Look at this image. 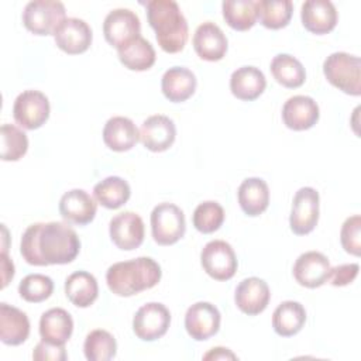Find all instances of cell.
<instances>
[{"label":"cell","instance_id":"obj_35","mask_svg":"<svg viewBox=\"0 0 361 361\" xmlns=\"http://www.w3.org/2000/svg\"><path fill=\"white\" fill-rule=\"evenodd\" d=\"M83 351L89 361H109L116 357L117 343L111 333L96 329L86 336Z\"/></svg>","mask_w":361,"mask_h":361},{"label":"cell","instance_id":"obj_3","mask_svg":"<svg viewBox=\"0 0 361 361\" xmlns=\"http://www.w3.org/2000/svg\"><path fill=\"white\" fill-rule=\"evenodd\" d=\"M159 264L149 257L116 262L106 272L109 289L117 296H133L154 288L161 279Z\"/></svg>","mask_w":361,"mask_h":361},{"label":"cell","instance_id":"obj_15","mask_svg":"<svg viewBox=\"0 0 361 361\" xmlns=\"http://www.w3.org/2000/svg\"><path fill=\"white\" fill-rule=\"evenodd\" d=\"M327 257L319 251H307L298 257L293 264V276L305 288H319L327 282L330 274Z\"/></svg>","mask_w":361,"mask_h":361},{"label":"cell","instance_id":"obj_25","mask_svg":"<svg viewBox=\"0 0 361 361\" xmlns=\"http://www.w3.org/2000/svg\"><path fill=\"white\" fill-rule=\"evenodd\" d=\"M73 331L72 316L62 307H52L42 313L39 319V336L42 340L65 345Z\"/></svg>","mask_w":361,"mask_h":361},{"label":"cell","instance_id":"obj_27","mask_svg":"<svg viewBox=\"0 0 361 361\" xmlns=\"http://www.w3.org/2000/svg\"><path fill=\"white\" fill-rule=\"evenodd\" d=\"M238 204L247 216H259L269 204V189L261 178H247L237 190Z\"/></svg>","mask_w":361,"mask_h":361},{"label":"cell","instance_id":"obj_43","mask_svg":"<svg viewBox=\"0 0 361 361\" xmlns=\"http://www.w3.org/2000/svg\"><path fill=\"white\" fill-rule=\"evenodd\" d=\"M203 360H237V355L226 347H214L203 355Z\"/></svg>","mask_w":361,"mask_h":361},{"label":"cell","instance_id":"obj_28","mask_svg":"<svg viewBox=\"0 0 361 361\" xmlns=\"http://www.w3.org/2000/svg\"><path fill=\"white\" fill-rule=\"evenodd\" d=\"M306 322L305 307L295 300H285L278 305L272 314V327L278 336L290 337L302 330Z\"/></svg>","mask_w":361,"mask_h":361},{"label":"cell","instance_id":"obj_9","mask_svg":"<svg viewBox=\"0 0 361 361\" xmlns=\"http://www.w3.org/2000/svg\"><path fill=\"white\" fill-rule=\"evenodd\" d=\"M171 324V313L165 305L149 302L142 305L134 314L133 331L144 341L161 338Z\"/></svg>","mask_w":361,"mask_h":361},{"label":"cell","instance_id":"obj_13","mask_svg":"<svg viewBox=\"0 0 361 361\" xmlns=\"http://www.w3.org/2000/svg\"><path fill=\"white\" fill-rule=\"evenodd\" d=\"M109 233L117 248L131 251L144 241V221L134 212H123L110 220Z\"/></svg>","mask_w":361,"mask_h":361},{"label":"cell","instance_id":"obj_7","mask_svg":"<svg viewBox=\"0 0 361 361\" xmlns=\"http://www.w3.org/2000/svg\"><path fill=\"white\" fill-rule=\"evenodd\" d=\"M200 262L206 274L216 281L231 279L238 265L233 247L223 240L209 241L200 252Z\"/></svg>","mask_w":361,"mask_h":361},{"label":"cell","instance_id":"obj_2","mask_svg":"<svg viewBox=\"0 0 361 361\" xmlns=\"http://www.w3.org/2000/svg\"><path fill=\"white\" fill-rule=\"evenodd\" d=\"M147 18L155 31L158 45L168 54L180 52L189 37V27L179 6L173 0L147 1Z\"/></svg>","mask_w":361,"mask_h":361},{"label":"cell","instance_id":"obj_12","mask_svg":"<svg viewBox=\"0 0 361 361\" xmlns=\"http://www.w3.org/2000/svg\"><path fill=\"white\" fill-rule=\"evenodd\" d=\"M221 314L219 309L209 302L193 303L185 314V329L196 341H204L213 337L220 329Z\"/></svg>","mask_w":361,"mask_h":361},{"label":"cell","instance_id":"obj_41","mask_svg":"<svg viewBox=\"0 0 361 361\" xmlns=\"http://www.w3.org/2000/svg\"><path fill=\"white\" fill-rule=\"evenodd\" d=\"M360 267L358 264H343L334 268H330L329 279L333 286H345L351 283L358 275Z\"/></svg>","mask_w":361,"mask_h":361},{"label":"cell","instance_id":"obj_20","mask_svg":"<svg viewBox=\"0 0 361 361\" xmlns=\"http://www.w3.org/2000/svg\"><path fill=\"white\" fill-rule=\"evenodd\" d=\"M303 27L317 35L327 34L337 24V10L329 0H306L300 8Z\"/></svg>","mask_w":361,"mask_h":361},{"label":"cell","instance_id":"obj_19","mask_svg":"<svg viewBox=\"0 0 361 361\" xmlns=\"http://www.w3.org/2000/svg\"><path fill=\"white\" fill-rule=\"evenodd\" d=\"M97 204L94 199L83 189H72L62 195L59 200V213L68 223L85 226L96 216Z\"/></svg>","mask_w":361,"mask_h":361},{"label":"cell","instance_id":"obj_26","mask_svg":"<svg viewBox=\"0 0 361 361\" xmlns=\"http://www.w3.org/2000/svg\"><path fill=\"white\" fill-rule=\"evenodd\" d=\"M265 87V75L255 66H241L231 73L230 90L240 100H255L262 94Z\"/></svg>","mask_w":361,"mask_h":361},{"label":"cell","instance_id":"obj_36","mask_svg":"<svg viewBox=\"0 0 361 361\" xmlns=\"http://www.w3.org/2000/svg\"><path fill=\"white\" fill-rule=\"evenodd\" d=\"M1 159L18 161L28 149L27 134L14 124H3L1 130Z\"/></svg>","mask_w":361,"mask_h":361},{"label":"cell","instance_id":"obj_4","mask_svg":"<svg viewBox=\"0 0 361 361\" xmlns=\"http://www.w3.org/2000/svg\"><path fill=\"white\" fill-rule=\"evenodd\" d=\"M326 79L338 90L351 94H361V61L347 52H333L323 62Z\"/></svg>","mask_w":361,"mask_h":361},{"label":"cell","instance_id":"obj_17","mask_svg":"<svg viewBox=\"0 0 361 361\" xmlns=\"http://www.w3.org/2000/svg\"><path fill=\"white\" fill-rule=\"evenodd\" d=\"M176 127L173 121L162 114L149 116L140 128V141L152 152L166 151L175 141Z\"/></svg>","mask_w":361,"mask_h":361},{"label":"cell","instance_id":"obj_31","mask_svg":"<svg viewBox=\"0 0 361 361\" xmlns=\"http://www.w3.org/2000/svg\"><path fill=\"white\" fill-rule=\"evenodd\" d=\"M271 73L274 79L288 87L295 89L305 83L306 71L299 59L289 54H278L271 61Z\"/></svg>","mask_w":361,"mask_h":361},{"label":"cell","instance_id":"obj_30","mask_svg":"<svg viewBox=\"0 0 361 361\" xmlns=\"http://www.w3.org/2000/svg\"><path fill=\"white\" fill-rule=\"evenodd\" d=\"M120 62L130 71H147L155 63V49L141 35L117 49Z\"/></svg>","mask_w":361,"mask_h":361},{"label":"cell","instance_id":"obj_5","mask_svg":"<svg viewBox=\"0 0 361 361\" xmlns=\"http://www.w3.org/2000/svg\"><path fill=\"white\" fill-rule=\"evenodd\" d=\"M65 18V6L56 0H34L23 11V24L35 35H54Z\"/></svg>","mask_w":361,"mask_h":361},{"label":"cell","instance_id":"obj_24","mask_svg":"<svg viewBox=\"0 0 361 361\" xmlns=\"http://www.w3.org/2000/svg\"><path fill=\"white\" fill-rule=\"evenodd\" d=\"M195 73L183 66H172L162 75L161 89L164 96L173 103L188 100L196 90Z\"/></svg>","mask_w":361,"mask_h":361},{"label":"cell","instance_id":"obj_22","mask_svg":"<svg viewBox=\"0 0 361 361\" xmlns=\"http://www.w3.org/2000/svg\"><path fill=\"white\" fill-rule=\"evenodd\" d=\"M103 141L110 149L124 152L140 141V131L131 118L114 116L104 124Z\"/></svg>","mask_w":361,"mask_h":361},{"label":"cell","instance_id":"obj_21","mask_svg":"<svg viewBox=\"0 0 361 361\" xmlns=\"http://www.w3.org/2000/svg\"><path fill=\"white\" fill-rule=\"evenodd\" d=\"M193 48L204 61H220L227 52V38L217 24L206 21L193 34Z\"/></svg>","mask_w":361,"mask_h":361},{"label":"cell","instance_id":"obj_1","mask_svg":"<svg viewBox=\"0 0 361 361\" xmlns=\"http://www.w3.org/2000/svg\"><path fill=\"white\" fill-rule=\"evenodd\" d=\"M80 251L76 231L66 223H34L21 237L20 252L30 265H62L72 262Z\"/></svg>","mask_w":361,"mask_h":361},{"label":"cell","instance_id":"obj_10","mask_svg":"<svg viewBox=\"0 0 361 361\" xmlns=\"http://www.w3.org/2000/svg\"><path fill=\"white\" fill-rule=\"evenodd\" d=\"M319 192L310 186L300 188L295 193L289 226L296 235H305L314 230L319 221Z\"/></svg>","mask_w":361,"mask_h":361},{"label":"cell","instance_id":"obj_18","mask_svg":"<svg viewBox=\"0 0 361 361\" xmlns=\"http://www.w3.org/2000/svg\"><path fill=\"white\" fill-rule=\"evenodd\" d=\"M319 116V106L310 96H292L285 102L282 107L283 124L295 131L312 128L317 123Z\"/></svg>","mask_w":361,"mask_h":361},{"label":"cell","instance_id":"obj_42","mask_svg":"<svg viewBox=\"0 0 361 361\" xmlns=\"http://www.w3.org/2000/svg\"><path fill=\"white\" fill-rule=\"evenodd\" d=\"M14 276V264L13 261L8 259L7 252H1V288H6L7 283L13 279Z\"/></svg>","mask_w":361,"mask_h":361},{"label":"cell","instance_id":"obj_29","mask_svg":"<svg viewBox=\"0 0 361 361\" xmlns=\"http://www.w3.org/2000/svg\"><path fill=\"white\" fill-rule=\"evenodd\" d=\"M65 293L78 307H89L99 295L96 278L86 271H76L65 281Z\"/></svg>","mask_w":361,"mask_h":361},{"label":"cell","instance_id":"obj_14","mask_svg":"<svg viewBox=\"0 0 361 361\" xmlns=\"http://www.w3.org/2000/svg\"><path fill=\"white\" fill-rule=\"evenodd\" d=\"M54 38L59 49L69 55H78L89 49L92 44V28L82 18L68 17L56 28Z\"/></svg>","mask_w":361,"mask_h":361},{"label":"cell","instance_id":"obj_6","mask_svg":"<svg viewBox=\"0 0 361 361\" xmlns=\"http://www.w3.org/2000/svg\"><path fill=\"white\" fill-rule=\"evenodd\" d=\"M186 231L183 212L173 203H159L151 212L152 238L159 245L178 243Z\"/></svg>","mask_w":361,"mask_h":361},{"label":"cell","instance_id":"obj_8","mask_svg":"<svg viewBox=\"0 0 361 361\" xmlns=\"http://www.w3.org/2000/svg\"><path fill=\"white\" fill-rule=\"evenodd\" d=\"M13 117L25 130L39 128L49 117L48 97L39 90H24L14 100Z\"/></svg>","mask_w":361,"mask_h":361},{"label":"cell","instance_id":"obj_38","mask_svg":"<svg viewBox=\"0 0 361 361\" xmlns=\"http://www.w3.org/2000/svg\"><path fill=\"white\" fill-rule=\"evenodd\" d=\"M54 292V282L42 274H30L18 285L20 296L30 303H39L48 299Z\"/></svg>","mask_w":361,"mask_h":361},{"label":"cell","instance_id":"obj_37","mask_svg":"<svg viewBox=\"0 0 361 361\" xmlns=\"http://www.w3.org/2000/svg\"><path fill=\"white\" fill-rule=\"evenodd\" d=\"M224 209L217 202L207 200L197 204L193 212L192 221L197 231L203 234H210L220 228L224 221Z\"/></svg>","mask_w":361,"mask_h":361},{"label":"cell","instance_id":"obj_33","mask_svg":"<svg viewBox=\"0 0 361 361\" xmlns=\"http://www.w3.org/2000/svg\"><path fill=\"white\" fill-rule=\"evenodd\" d=\"M255 8L257 20L269 30L286 27L293 13V4L290 0H259L255 1Z\"/></svg>","mask_w":361,"mask_h":361},{"label":"cell","instance_id":"obj_11","mask_svg":"<svg viewBox=\"0 0 361 361\" xmlns=\"http://www.w3.org/2000/svg\"><path fill=\"white\" fill-rule=\"evenodd\" d=\"M141 23L138 16L128 8L111 10L103 21L106 41L116 49L140 37Z\"/></svg>","mask_w":361,"mask_h":361},{"label":"cell","instance_id":"obj_23","mask_svg":"<svg viewBox=\"0 0 361 361\" xmlns=\"http://www.w3.org/2000/svg\"><path fill=\"white\" fill-rule=\"evenodd\" d=\"M30 336L27 314L7 303H0V340L7 345H20Z\"/></svg>","mask_w":361,"mask_h":361},{"label":"cell","instance_id":"obj_34","mask_svg":"<svg viewBox=\"0 0 361 361\" xmlns=\"http://www.w3.org/2000/svg\"><path fill=\"white\" fill-rule=\"evenodd\" d=\"M221 10L226 23L237 31H247L257 21V8L252 0H226Z\"/></svg>","mask_w":361,"mask_h":361},{"label":"cell","instance_id":"obj_40","mask_svg":"<svg viewBox=\"0 0 361 361\" xmlns=\"http://www.w3.org/2000/svg\"><path fill=\"white\" fill-rule=\"evenodd\" d=\"M32 358L35 361H65L68 358L65 345H58L41 340L32 353Z\"/></svg>","mask_w":361,"mask_h":361},{"label":"cell","instance_id":"obj_32","mask_svg":"<svg viewBox=\"0 0 361 361\" xmlns=\"http://www.w3.org/2000/svg\"><path fill=\"white\" fill-rule=\"evenodd\" d=\"M131 189L120 176H107L93 188L94 199L107 209H118L130 199Z\"/></svg>","mask_w":361,"mask_h":361},{"label":"cell","instance_id":"obj_39","mask_svg":"<svg viewBox=\"0 0 361 361\" xmlns=\"http://www.w3.org/2000/svg\"><path fill=\"white\" fill-rule=\"evenodd\" d=\"M340 241L345 252L358 257L361 254V217L360 214H354L341 226Z\"/></svg>","mask_w":361,"mask_h":361},{"label":"cell","instance_id":"obj_16","mask_svg":"<svg viewBox=\"0 0 361 361\" xmlns=\"http://www.w3.org/2000/svg\"><path fill=\"white\" fill-rule=\"evenodd\" d=\"M269 298L271 292L268 283L257 276L243 279L237 285L234 293V302L237 307L248 316H257L262 313L269 303Z\"/></svg>","mask_w":361,"mask_h":361}]
</instances>
